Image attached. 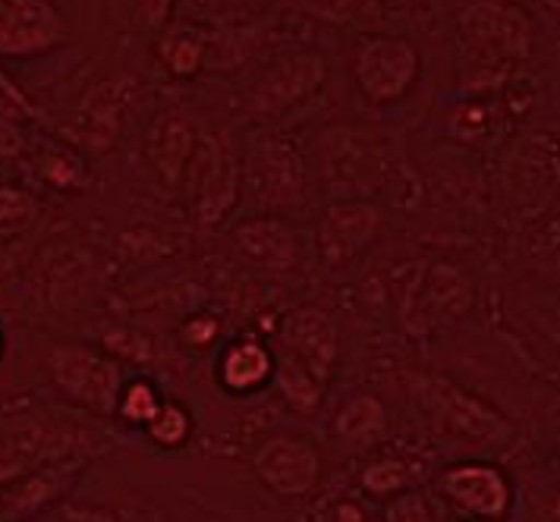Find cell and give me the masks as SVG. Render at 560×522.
Masks as SVG:
<instances>
[{"instance_id":"cell-1","label":"cell","mask_w":560,"mask_h":522,"mask_svg":"<svg viewBox=\"0 0 560 522\" xmlns=\"http://www.w3.org/2000/svg\"><path fill=\"white\" fill-rule=\"evenodd\" d=\"M407 394L422 419L441 434L466 438L482 448H504L513 438L510 422L491 403L463 391L441 374L412 372L407 378Z\"/></svg>"},{"instance_id":"cell-2","label":"cell","mask_w":560,"mask_h":522,"mask_svg":"<svg viewBox=\"0 0 560 522\" xmlns=\"http://www.w3.org/2000/svg\"><path fill=\"white\" fill-rule=\"evenodd\" d=\"M42 366L54 391L70 406H79L92 416L114 419L127 374H124L120 359H114L107 349L79 344V340H57L45 349Z\"/></svg>"},{"instance_id":"cell-3","label":"cell","mask_w":560,"mask_h":522,"mask_svg":"<svg viewBox=\"0 0 560 522\" xmlns=\"http://www.w3.org/2000/svg\"><path fill=\"white\" fill-rule=\"evenodd\" d=\"M438 498L457 522H508L513 510V482L491 460H459L438 473Z\"/></svg>"},{"instance_id":"cell-4","label":"cell","mask_w":560,"mask_h":522,"mask_svg":"<svg viewBox=\"0 0 560 522\" xmlns=\"http://www.w3.org/2000/svg\"><path fill=\"white\" fill-rule=\"evenodd\" d=\"M457 28L463 45L482 63H520L533 54V20L523 7L508 0H472L459 10Z\"/></svg>"},{"instance_id":"cell-5","label":"cell","mask_w":560,"mask_h":522,"mask_svg":"<svg viewBox=\"0 0 560 522\" xmlns=\"http://www.w3.org/2000/svg\"><path fill=\"white\" fill-rule=\"evenodd\" d=\"M253 473L275 498H312L325 482V453L308 434L278 431L253 450Z\"/></svg>"},{"instance_id":"cell-6","label":"cell","mask_w":560,"mask_h":522,"mask_svg":"<svg viewBox=\"0 0 560 522\" xmlns=\"http://www.w3.org/2000/svg\"><path fill=\"white\" fill-rule=\"evenodd\" d=\"M422 57L419 48L400 35H365L353 50V79L362 98L375 107L407 98L419 82Z\"/></svg>"},{"instance_id":"cell-7","label":"cell","mask_w":560,"mask_h":522,"mask_svg":"<svg viewBox=\"0 0 560 522\" xmlns=\"http://www.w3.org/2000/svg\"><path fill=\"white\" fill-rule=\"evenodd\" d=\"M186 183L192 189V208L202 224H218L228 218L240 193V167L224 136L211 132L196 142Z\"/></svg>"},{"instance_id":"cell-8","label":"cell","mask_w":560,"mask_h":522,"mask_svg":"<svg viewBox=\"0 0 560 522\" xmlns=\"http://www.w3.org/2000/svg\"><path fill=\"white\" fill-rule=\"evenodd\" d=\"M67 42L70 23L51 0H0V57H42Z\"/></svg>"},{"instance_id":"cell-9","label":"cell","mask_w":560,"mask_h":522,"mask_svg":"<svg viewBox=\"0 0 560 522\" xmlns=\"http://www.w3.org/2000/svg\"><path fill=\"white\" fill-rule=\"evenodd\" d=\"M328 79V63L315 50L280 57L249 89V111L255 117H280L290 107L308 101Z\"/></svg>"},{"instance_id":"cell-10","label":"cell","mask_w":560,"mask_h":522,"mask_svg":"<svg viewBox=\"0 0 560 522\" xmlns=\"http://www.w3.org/2000/svg\"><path fill=\"white\" fill-rule=\"evenodd\" d=\"M382 236L378 205L362 199L331 201L315 224V250L328 268H343Z\"/></svg>"},{"instance_id":"cell-11","label":"cell","mask_w":560,"mask_h":522,"mask_svg":"<svg viewBox=\"0 0 560 522\" xmlns=\"http://www.w3.org/2000/svg\"><path fill=\"white\" fill-rule=\"evenodd\" d=\"M280 352L306 366L318 381L328 384L337 362V324L315 305H303L283 315L278 327Z\"/></svg>"},{"instance_id":"cell-12","label":"cell","mask_w":560,"mask_h":522,"mask_svg":"<svg viewBox=\"0 0 560 522\" xmlns=\"http://www.w3.org/2000/svg\"><path fill=\"white\" fill-rule=\"evenodd\" d=\"M387 406L375 394H353L334 409L328 441L347 456H369L387 438Z\"/></svg>"},{"instance_id":"cell-13","label":"cell","mask_w":560,"mask_h":522,"mask_svg":"<svg viewBox=\"0 0 560 522\" xmlns=\"http://www.w3.org/2000/svg\"><path fill=\"white\" fill-rule=\"evenodd\" d=\"M233 243L249 262L265 271H293L303 262V243L296 230L283 218H249L233 227Z\"/></svg>"},{"instance_id":"cell-14","label":"cell","mask_w":560,"mask_h":522,"mask_svg":"<svg viewBox=\"0 0 560 522\" xmlns=\"http://www.w3.org/2000/svg\"><path fill=\"white\" fill-rule=\"evenodd\" d=\"M218 384L233 397H253L275 381V349L255 337L230 340L218 356Z\"/></svg>"},{"instance_id":"cell-15","label":"cell","mask_w":560,"mask_h":522,"mask_svg":"<svg viewBox=\"0 0 560 522\" xmlns=\"http://www.w3.org/2000/svg\"><path fill=\"white\" fill-rule=\"evenodd\" d=\"M158 60L177 79L199 76L211 60V32L183 20H171L158 32Z\"/></svg>"},{"instance_id":"cell-16","label":"cell","mask_w":560,"mask_h":522,"mask_svg":"<svg viewBox=\"0 0 560 522\" xmlns=\"http://www.w3.org/2000/svg\"><path fill=\"white\" fill-rule=\"evenodd\" d=\"M196 132L186 117L179 114H161L158 124L152 129V139H149V154H152V164L158 176L167 183V186H177L179 179L186 176V167L192 161V151H196Z\"/></svg>"},{"instance_id":"cell-17","label":"cell","mask_w":560,"mask_h":522,"mask_svg":"<svg viewBox=\"0 0 560 522\" xmlns=\"http://www.w3.org/2000/svg\"><path fill=\"white\" fill-rule=\"evenodd\" d=\"M67 473H70V466H45V469H35V473L10 482L3 503H0V520L26 522L45 513L54 500H60L63 495V475Z\"/></svg>"},{"instance_id":"cell-18","label":"cell","mask_w":560,"mask_h":522,"mask_svg":"<svg viewBox=\"0 0 560 522\" xmlns=\"http://www.w3.org/2000/svg\"><path fill=\"white\" fill-rule=\"evenodd\" d=\"M253 179L258 189L275 196L271 201H300L296 196L303 193V161L293 146L280 139H268L258 146Z\"/></svg>"},{"instance_id":"cell-19","label":"cell","mask_w":560,"mask_h":522,"mask_svg":"<svg viewBox=\"0 0 560 522\" xmlns=\"http://www.w3.org/2000/svg\"><path fill=\"white\" fill-rule=\"evenodd\" d=\"M422 466L407 453H369V460L359 469V491L372 500L400 498L416 488V478Z\"/></svg>"},{"instance_id":"cell-20","label":"cell","mask_w":560,"mask_h":522,"mask_svg":"<svg viewBox=\"0 0 560 522\" xmlns=\"http://www.w3.org/2000/svg\"><path fill=\"white\" fill-rule=\"evenodd\" d=\"M127 82L114 79V82H102L89 98L82 101V139L92 146H107L114 142L117 129H120V117L127 107Z\"/></svg>"},{"instance_id":"cell-21","label":"cell","mask_w":560,"mask_h":522,"mask_svg":"<svg viewBox=\"0 0 560 522\" xmlns=\"http://www.w3.org/2000/svg\"><path fill=\"white\" fill-rule=\"evenodd\" d=\"M271 384H278L280 397L296 416L318 413V406L325 399V381H318L306 366H300L296 359H290L283 352H275V381Z\"/></svg>"},{"instance_id":"cell-22","label":"cell","mask_w":560,"mask_h":522,"mask_svg":"<svg viewBox=\"0 0 560 522\" xmlns=\"http://www.w3.org/2000/svg\"><path fill=\"white\" fill-rule=\"evenodd\" d=\"M258 13V0H179L177 20L192 23L211 32V28H236V25L249 23Z\"/></svg>"},{"instance_id":"cell-23","label":"cell","mask_w":560,"mask_h":522,"mask_svg":"<svg viewBox=\"0 0 560 522\" xmlns=\"http://www.w3.org/2000/svg\"><path fill=\"white\" fill-rule=\"evenodd\" d=\"M192 413L177 403V399H164L161 409L154 413V419L142 431L158 450H183L192 438Z\"/></svg>"},{"instance_id":"cell-24","label":"cell","mask_w":560,"mask_h":522,"mask_svg":"<svg viewBox=\"0 0 560 522\" xmlns=\"http://www.w3.org/2000/svg\"><path fill=\"white\" fill-rule=\"evenodd\" d=\"M161 403H164V397L149 378H127L120 399H117L114 419L132 425V428H145L154 419V413L161 409Z\"/></svg>"},{"instance_id":"cell-25","label":"cell","mask_w":560,"mask_h":522,"mask_svg":"<svg viewBox=\"0 0 560 522\" xmlns=\"http://www.w3.org/2000/svg\"><path fill=\"white\" fill-rule=\"evenodd\" d=\"M38 171L57 189H77V186H82V179H85V167H82L77 151L70 149L45 151L38 158Z\"/></svg>"},{"instance_id":"cell-26","label":"cell","mask_w":560,"mask_h":522,"mask_svg":"<svg viewBox=\"0 0 560 522\" xmlns=\"http://www.w3.org/2000/svg\"><path fill=\"white\" fill-rule=\"evenodd\" d=\"M382 522H438L432 503L422 491H407L400 498H390L384 503Z\"/></svg>"},{"instance_id":"cell-27","label":"cell","mask_w":560,"mask_h":522,"mask_svg":"<svg viewBox=\"0 0 560 522\" xmlns=\"http://www.w3.org/2000/svg\"><path fill=\"white\" fill-rule=\"evenodd\" d=\"M218 334H221V322L214 315H208V312H199V315L186 318L183 330H179L183 344L192 349H208L218 340Z\"/></svg>"},{"instance_id":"cell-28","label":"cell","mask_w":560,"mask_h":522,"mask_svg":"<svg viewBox=\"0 0 560 522\" xmlns=\"http://www.w3.org/2000/svg\"><path fill=\"white\" fill-rule=\"evenodd\" d=\"M32 218V199L20 189L0 186V227H23Z\"/></svg>"},{"instance_id":"cell-29","label":"cell","mask_w":560,"mask_h":522,"mask_svg":"<svg viewBox=\"0 0 560 522\" xmlns=\"http://www.w3.org/2000/svg\"><path fill=\"white\" fill-rule=\"evenodd\" d=\"M179 0H136V10H139V20L145 28L161 32L164 25L174 20Z\"/></svg>"},{"instance_id":"cell-30","label":"cell","mask_w":560,"mask_h":522,"mask_svg":"<svg viewBox=\"0 0 560 522\" xmlns=\"http://www.w3.org/2000/svg\"><path fill=\"white\" fill-rule=\"evenodd\" d=\"M328 522H382L375 520V513L357 498H340L328 510Z\"/></svg>"},{"instance_id":"cell-31","label":"cell","mask_w":560,"mask_h":522,"mask_svg":"<svg viewBox=\"0 0 560 522\" xmlns=\"http://www.w3.org/2000/svg\"><path fill=\"white\" fill-rule=\"evenodd\" d=\"M23 132L16 129V124H10V120H3L0 117V161L3 158H16V154H23Z\"/></svg>"},{"instance_id":"cell-32","label":"cell","mask_w":560,"mask_h":522,"mask_svg":"<svg viewBox=\"0 0 560 522\" xmlns=\"http://www.w3.org/2000/svg\"><path fill=\"white\" fill-rule=\"evenodd\" d=\"M548 520L560 522V488L551 495V500H548Z\"/></svg>"},{"instance_id":"cell-33","label":"cell","mask_w":560,"mask_h":522,"mask_svg":"<svg viewBox=\"0 0 560 522\" xmlns=\"http://www.w3.org/2000/svg\"><path fill=\"white\" fill-rule=\"evenodd\" d=\"M3 352H7V334H3V327H0V359H3Z\"/></svg>"},{"instance_id":"cell-34","label":"cell","mask_w":560,"mask_h":522,"mask_svg":"<svg viewBox=\"0 0 560 522\" xmlns=\"http://www.w3.org/2000/svg\"><path fill=\"white\" fill-rule=\"evenodd\" d=\"M541 3H545V7H551V10H558V13H560V0H541Z\"/></svg>"},{"instance_id":"cell-35","label":"cell","mask_w":560,"mask_h":522,"mask_svg":"<svg viewBox=\"0 0 560 522\" xmlns=\"http://www.w3.org/2000/svg\"><path fill=\"white\" fill-rule=\"evenodd\" d=\"M555 422H558V428H560V406H558V413H555Z\"/></svg>"}]
</instances>
